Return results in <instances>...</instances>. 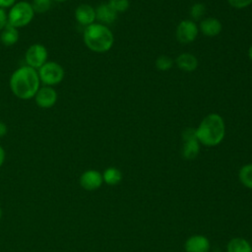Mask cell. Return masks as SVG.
I'll return each instance as SVG.
<instances>
[{
    "instance_id": "1",
    "label": "cell",
    "mask_w": 252,
    "mask_h": 252,
    "mask_svg": "<svg viewBox=\"0 0 252 252\" xmlns=\"http://www.w3.org/2000/svg\"><path fill=\"white\" fill-rule=\"evenodd\" d=\"M10 89L15 96L20 99H31L34 97L40 88L37 70L26 65L16 69L10 77Z\"/></svg>"
},
{
    "instance_id": "11",
    "label": "cell",
    "mask_w": 252,
    "mask_h": 252,
    "mask_svg": "<svg viewBox=\"0 0 252 252\" xmlns=\"http://www.w3.org/2000/svg\"><path fill=\"white\" fill-rule=\"evenodd\" d=\"M184 247L186 252H209L210 241L206 236L196 234L186 240Z\"/></svg>"
},
{
    "instance_id": "31",
    "label": "cell",
    "mask_w": 252,
    "mask_h": 252,
    "mask_svg": "<svg viewBox=\"0 0 252 252\" xmlns=\"http://www.w3.org/2000/svg\"><path fill=\"white\" fill-rule=\"evenodd\" d=\"M1 217H2V209L0 208V219H1Z\"/></svg>"
},
{
    "instance_id": "12",
    "label": "cell",
    "mask_w": 252,
    "mask_h": 252,
    "mask_svg": "<svg viewBox=\"0 0 252 252\" xmlns=\"http://www.w3.org/2000/svg\"><path fill=\"white\" fill-rule=\"evenodd\" d=\"M117 14L118 13L115 12L108 3H101L95 8V20L104 26L114 23Z\"/></svg>"
},
{
    "instance_id": "14",
    "label": "cell",
    "mask_w": 252,
    "mask_h": 252,
    "mask_svg": "<svg viewBox=\"0 0 252 252\" xmlns=\"http://www.w3.org/2000/svg\"><path fill=\"white\" fill-rule=\"evenodd\" d=\"M19 40V31L8 24L0 32V41L5 46H13Z\"/></svg>"
},
{
    "instance_id": "26",
    "label": "cell",
    "mask_w": 252,
    "mask_h": 252,
    "mask_svg": "<svg viewBox=\"0 0 252 252\" xmlns=\"http://www.w3.org/2000/svg\"><path fill=\"white\" fill-rule=\"evenodd\" d=\"M17 1L16 0H0V8L7 9L11 8Z\"/></svg>"
},
{
    "instance_id": "27",
    "label": "cell",
    "mask_w": 252,
    "mask_h": 252,
    "mask_svg": "<svg viewBox=\"0 0 252 252\" xmlns=\"http://www.w3.org/2000/svg\"><path fill=\"white\" fill-rule=\"evenodd\" d=\"M7 132H8V127H7V125H6L4 122L0 121V138L4 137V136L7 134Z\"/></svg>"
},
{
    "instance_id": "2",
    "label": "cell",
    "mask_w": 252,
    "mask_h": 252,
    "mask_svg": "<svg viewBox=\"0 0 252 252\" xmlns=\"http://www.w3.org/2000/svg\"><path fill=\"white\" fill-rule=\"evenodd\" d=\"M224 134V121L222 117L217 113L207 115L196 129V136L199 143L207 147L219 145L223 140Z\"/></svg>"
},
{
    "instance_id": "30",
    "label": "cell",
    "mask_w": 252,
    "mask_h": 252,
    "mask_svg": "<svg viewBox=\"0 0 252 252\" xmlns=\"http://www.w3.org/2000/svg\"><path fill=\"white\" fill-rule=\"evenodd\" d=\"M54 1H57V2H64V1H66V0H54Z\"/></svg>"
},
{
    "instance_id": "5",
    "label": "cell",
    "mask_w": 252,
    "mask_h": 252,
    "mask_svg": "<svg viewBox=\"0 0 252 252\" xmlns=\"http://www.w3.org/2000/svg\"><path fill=\"white\" fill-rule=\"evenodd\" d=\"M37 74L40 83L44 86L53 87L60 84L65 76L63 67L54 61H47L38 70Z\"/></svg>"
},
{
    "instance_id": "3",
    "label": "cell",
    "mask_w": 252,
    "mask_h": 252,
    "mask_svg": "<svg viewBox=\"0 0 252 252\" xmlns=\"http://www.w3.org/2000/svg\"><path fill=\"white\" fill-rule=\"evenodd\" d=\"M83 39L86 46L96 53L108 51L114 42V36L111 31L104 25L94 23L85 28Z\"/></svg>"
},
{
    "instance_id": "9",
    "label": "cell",
    "mask_w": 252,
    "mask_h": 252,
    "mask_svg": "<svg viewBox=\"0 0 252 252\" xmlns=\"http://www.w3.org/2000/svg\"><path fill=\"white\" fill-rule=\"evenodd\" d=\"M103 182L102 174L94 169H89L85 171L80 177L81 186L88 191H94L98 189Z\"/></svg>"
},
{
    "instance_id": "17",
    "label": "cell",
    "mask_w": 252,
    "mask_h": 252,
    "mask_svg": "<svg viewBox=\"0 0 252 252\" xmlns=\"http://www.w3.org/2000/svg\"><path fill=\"white\" fill-rule=\"evenodd\" d=\"M227 252H252L251 245L244 238L236 237L229 240L226 246Z\"/></svg>"
},
{
    "instance_id": "22",
    "label": "cell",
    "mask_w": 252,
    "mask_h": 252,
    "mask_svg": "<svg viewBox=\"0 0 252 252\" xmlns=\"http://www.w3.org/2000/svg\"><path fill=\"white\" fill-rule=\"evenodd\" d=\"M205 13H206V6L203 3H195L190 9V17L195 21L200 20Z\"/></svg>"
},
{
    "instance_id": "28",
    "label": "cell",
    "mask_w": 252,
    "mask_h": 252,
    "mask_svg": "<svg viewBox=\"0 0 252 252\" xmlns=\"http://www.w3.org/2000/svg\"><path fill=\"white\" fill-rule=\"evenodd\" d=\"M4 160H5V151H4V149L0 146V167L2 166Z\"/></svg>"
},
{
    "instance_id": "23",
    "label": "cell",
    "mask_w": 252,
    "mask_h": 252,
    "mask_svg": "<svg viewBox=\"0 0 252 252\" xmlns=\"http://www.w3.org/2000/svg\"><path fill=\"white\" fill-rule=\"evenodd\" d=\"M108 4L117 13H123L127 11L130 6L129 0H109Z\"/></svg>"
},
{
    "instance_id": "24",
    "label": "cell",
    "mask_w": 252,
    "mask_h": 252,
    "mask_svg": "<svg viewBox=\"0 0 252 252\" xmlns=\"http://www.w3.org/2000/svg\"><path fill=\"white\" fill-rule=\"evenodd\" d=\"M229 5L236 9H243L252 4V0H227Z\"/></svg>"
},
{
    "instance_id": "29",
    "label": "cell",
    "mask_w": 252,
    "mask_h": 252,
    "mask_svg": "<svg viewBox=\"0 0 252 252\" xmlns=\"http://www.w3.org/2000/svg\"><path fill=\"white\" fill-rule=\"evenodd\" d=\"M248 56H249V58L252 60V45L249 47V49H248Z\"/></svg>"
},
{
    "instance_id": "20",
    "label": "cell",
    "mask_w": 252,
    "mask_h": 252,
    "mask_svg": "<svg viewBox=\"0 0 252 252\" xmlns=\"http://www.w3.org/2000/svg\"><path fill=\"white\" fill-rule=\"evenodd\" d=\"M172 65H173L172 59L166 55L158 56L156 60V67L159 71H167V70L171 69Z\"/></svg>"
},
{
    "instance_id": "18",
    "label": "cell",
    "mask_w": 252,
    "mask_h": 252,
    "mask_svg": "<svg viewBox=\"0 0 252 252\" xmlns=\"http://www.w3.org/2000/svg\"><path fill=\"white\" fill-rule=\"evenodd\" d=\"M103 181L108 185H116L122 179V173L119 169L115 167H108L104 170L102 174Z\"/></svg>"
},
{
    "instance_id": "7",
    "label": "cell",
    "mask_w": 252,
    "mask_h": 252,
    "mask_svg": "<svg viewBox=\"0 0 252 252\" xmlns=\"http://www.w3.org/2000/svg\"><path fill=\"white\" fill-rule=\"evenodd\" d=\"M198 27L191 20L181 21L176 29V38L181 43H190L198 35Z\"/></svg>"
},
{
    "instance_id": "4",
    "label": "cell",
    "mask_w": 252,
    "mask_h": 252,
    "mask_svg": "<svg viewBox=\"0 0 252 252\" xmlns=\"http://www.w3.org/2000/svg\"><path fill=\"white\" fill-rule=\"evenodd\" d=\"M34 14L32 3L28 1L16 2L8 12V24L17 29L26 27L32 21Z\"/></svg>"
},
{
    "instance_id": "25",
    "label": "cell",
    "mask_w": 252,
    "mask_h": 252,
    "mask_svg": "<svg viewBox=\"0 0 252 252\" xmlns=\"http://www.w3.org/2000/svg\"><path fill=\"white\" fill-rule=\"evenodd\" d=\"M8 25V13L5 9L0 8V32Z\"/></svg>"
},
{
    "instance_id": "16",
    "label": "cell",
    "mask_w": 252,
    "mask_h": 252,
    "mask_svg": "<svg viewBox=\"0 0 252 252\" xmlns=\"http://www.w3.org/2000/svg\"><path fill=\"white\" fill-rule=\"evenodd\" d=\"M200 152V143L197 138L183 140L182 156L186 159H194Z\"/></svg>"
},
{
    "instance_id": "15",
    "label": "cell",
    "mask_w": 252,
    "mask_h": 252,
    "mask_svg": "<svg viewBox=\"0 0 252 252\" xmlns=\"http://www.w3.org/2000/svg\"><path fill=\"white\" fill-rule=\"evenodd\" d=\"M177 67L185 72H192L198 66L197 58L190 53H182L176 58Z\"/></svg>"
},
{
    "instance_id": "13",
    "label": "cell",
    "mask_w": 252,
    "mask_h": 252,
    "mask_svg": "<svg viewBox=\"0 0 252 252\" xmlns=\"http://www.w3.org/2000/svg\"><path fill=\"white\" fill-rule=\"evenodd\" d=\"M221 24L216 18H206L200 23V30L206 36H216L221 32Z\"/></svg>"
},
{
    "instance_id": "21",
    "label": "cell",
    "mask_w": 252,
    "mask_h": 252,
    "mask_svg": "<svg viewBox=\"0 0 252 252\" xmlns=\"http://www.w3.org/2000/svg\"><path fill=\"white\" fill-rule=\"evenodd\" d=\"M34 13L43 14L51 7V0H32V4Z\"/></svg>"
},
{
    "instance_id": "19",
    "label": "cell",
    "mask_w": 252,
    "mask_h": 252,
    "mask_svg": "<svg viewBox=\"0 0 252 252\" xmlns=\"http://www.w3.org/2000/svg\"><path fill=\"white\" fill-rule=\"evenodd\" d=\"M239 180L247 188L252 189V163L243 165L239 170Z\"/></svg>"
},
{
    "instance_id": "6",
    "label": "cell",
    "mask_w": 252,
    "mask_h": 252,
    "mask_svg": "<svg viewBox=\"0 0 252 252\" xmlns=\"http://www.w3.org/2000/svg\"><path fill=\"white\" fill-rule=\"evenodd\" d=\"M47 58V48L41 43H33L30 45L25 54L27 65L35 70H38L44 63H46Z\"/></svg>"
},
{
    "instance_id": "10",
    "label": "cell",
    "mask_w": 252,
    "mask_h": 252,
    "mask_svg": "<svg viewBox=\"0 0 252 252\" xmlns=\"http://www.w3.org/2000/svg\"><path fill=\"white\" fill-rule=\"evenodd\" d=\"M76 21L85 27H88L95 21V9L89 4H81L75 10Z\"/></svg>"
},
{
    "instance_id": "8",
    "label": "cell",
    "mask_w": 252,
    "mask_h": 252,
    "mask_svg": "<svg viewBox=\"0 0 252 252\" xmlns=\"http://www.w3.org/2000/svg\"><path fill=\"white\" fill-rule=\"evenodd\" d=\"M58 95L52 87L43 86L38 89L34 95V101L40 108H51L57 101Z\"/></svg>"
}]
</instances>
